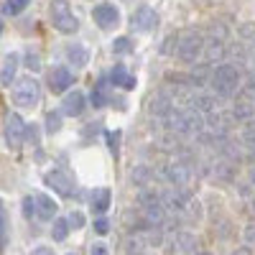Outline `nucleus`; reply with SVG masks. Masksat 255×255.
I'll return each instance as SVG.
<instances>
[{
    "label": "nucleus",
    "instance_id": "6e6552de",
    "mask_svg": "<svg viewBox=\"0 0 255 255\" xmlns=\"http://www.w3.org/2000/svg\"><path fill=\"white\" fill-rule=\"evenodd\" d=\"M46 184L56 191V194H61V197H69L72 191H74V181H72V176H69V174H64V171H59V168H51V171L46 174Z\"/></svg>",
    "mask_w": 255,
    "mask_h": 255
},
{
    "label": "nucleus",
    "instance_id": "c756f323",
    "mask_svg": "<svg viewBox=\"0 0 255 255\" xmlns=\"http://www.w3.org/2000/svg\"><path fill=\"white\" fill-rule=\"evenodd\" d=\"M245 240H248V245H255V225L245 227Z\"/></svg>",
    "mask_w": 255,
    "mask_h": 255
},
{
    "label": "nucleus",
    "instance_id": "2eb2a0df",
    "mask_svg": "<svg viewBox=\"0 0 255 255\" xmlns=\"http://www.w3.org/2000/svg\"><path fill=\"white\" fill-rule=\"evenodd\" d=\"M90 204H92V209L95 212H108L110 209V204H113V191L110 189H95L92 194H90Z\"/></svg>",
    "mask_w": 255,
    "mask_h": 255
},
{
    "label": "nucleus",
    "instance_id": "f257e3e1",
    "mask_svg": "<svg viewBox=\"0 0 255 255\" xmlns=\"http://www.w3.org/2000/svg\"><path fill=\"white\" fill-rule=\"evenodd\" d=\"M209 84L220 97H232L240 87V72L235 64H217L212 69V77H209Z\"/></svg>",
    "mask_w": 255,
    "mask_h": 255
},
{
    "label": "nucleus",
    "instance_id": "cd10ccee",
    "mask_svg": "<svg viewBox=\"0 0 255 255\" xmlns=\"http://www.w3.org/2000/svg\"><path fill=\"white\" fill-rule=\"evenodd\" d=\"M105 138H108V145H110V151L118 156V140H120V133H105Z\"/></svg>",
    "mask_w": 255,
    "mask_h": 255
},
{
    "label": "nucleus",
    "instance_id": "a211bd4d",
    "mask_svg": "<svg viewBox=\"0 0 255 255\" xmlns=\"http://www.w3.org/2000/svg\"><path fill=\"white\" fill-rule=\"evenodd\" d=\"M69 230H72V222H69V217L67 220H54L51 222V240L54 243H64L67 240V235H69Z\"/></svg>",
    "mask_w": 255,
    "mask_h": 255
},
{
    "label": "nucleus",
    "instance_id": "dca6fc26",
    "mask_svg": "<svg viewBox=\"0 0 255 255\" xmlns=\"http://www.w3.org/2000/svg\"><path fill=\"white\" fill-rule=\"evenodd\" d=\"M15 69H18V54H5L3 69H0V82H3V87H10V82H15Z\"/></svg>",
    "mask_w": 255,
    "mask_h": 255
},
{
    "label": "nucleus",
    "instance_id": "4be33fe9",
    "mask_svg": "<svg viewBox=\"0 0 255 255\" xmlns=\"http://www.w3.org/2000/svg\"><path fill=\"white\" fill-rule=\"evenodd\" d=\"M130 51H133V41L128 38V36H118L113 41V54L123 56V54H130Z\"/></svg>",
    "mask_w": 255,
    "mask_h": 255
},
{
    "label": "nucleus",
    "instance_id": "9d476101",
    "mask_svg": "<svg viewBox=\"0 0 255 255\" xmlns=\"http://www.w3.org/2000/svg\"><path fill=\"white\" fill-rule=\"evenodd\" d=\"M84 108H87V97H84L79 90H72L67 97L61 100V113H64V115H69V118L82 115Z\"/></svg>",
    "mask_w": 255,
    "mask_h": 255
},
{
    "label": "nucleus",
    "instance_id": "f03ea898",
    "mask_svg": "<svg viewBox=\"0 0 255 255\" xmlns=\"http://www.w3.org/2000/svg\"><path fill=\"white\" fill-rule=\"evenodd\" d=\"M13 102L18 105V108H36V105L41 102V87H38V82L33 77H23V79H18L13 84Z\"/></svg>",
    "mask_w": 255,
    "mask_h": 255
},
{
    "label": "nucleus",
    "instance_id": "bb28decb",
    "mask_svg": "<svg viewBox=\"0 0 255 255\" xmlns=\"http://www.w3.org/2000/svg\"><path fill=\"white\" fill-rule=\"evenodd\" d=\"M92 225H95V232H97V235H108V232H110V222H108V220H105V217H100V220H95Z\"/></svg>",
    "mask_w": 255,
    "mask_h": 255
},
{
    "label": "nucleus",
    "instance_id": "ddd939ff",
    "mask_svg": "<svg viewBox=\"0 0 255 255\" xmlns=\"http://www.w3.org/2000/svg\"><path fill=\"white\" fill-rule=\"evenodd\" d=\"M110 84L108 79H97V84L92 87V95H90V102H92V108H105L108 102H113L110 97Z\"/></svg>",
    "mask_w": 255,
    "mask_h": 255
},
{
    "label": "nucleus",
    "instance_id": "7c9ffc66",
    "mask_svg": "<svg viewBox=\"0 0 255 255\" xmlns=\"http://www.w3.org/2000/svg\"><path fill=\"white\" fill-rule=\"evenodd\" d=\"M92 253L95 255H105V253H108V248H105V243H95L92 245Z\"/></svg>",
    "mask_w": 255,
    "mask_h": 255
},
{
    "label": "nucleus",
    "instance_id": "aec40b11",
    "mask_svg": "<svg viewBox=\"0 0 255 255\" xmlns=\"http://www.w3.org/2000/svg\"><path fill=\"white\" fill-rule=\"evenodd\" d=\"M10 243V217H8V209L3 207L0 209V248H8Z\"/></svg>",
    "mask_w": 255,
    "mask_h": 255
},
{
    "label": "nucleus",
    "instance_id": "20e7f679",
    "mask_svg": "<svg viewBox=\"0 0 255 255\" xmlns=\"http://www.w3.org/2000/svg\"><path fill=\"white\" fill-rule=\"evenodd\" d=\"M204 44H207V41H204L199 33L189 31V33H184V36L176 41V56H179L181 61L191 64V61H197V59L204 54Z\"/></svg>",
    "mask_w": 255,
    "mask_h": 255
},
{
    "label": "nucleus",
    "instance_id": "7ed1b4c3",
    "mask_svg": "<svg viewBox=\"0 0 255 255\" xmlns=\"http://www.w3.org/2000/svg\"><path fill=\"white\" fill-rule=\"evenodd\" d=\"M51 26L59 33H74L79 28V20L72 13V5L67 0H54L51 3Z\"/></svg>",
    "mask_w": 255,
    "mask_h": 255
},
{
    "label": "nucleus",
    "instance_id": "393cba45",
    "mask_svg": "<svg viewBox=\"0 0 255 255\" xmlns=\"http://www.w3.org/2000/svg\"><path fill=\"white\" fill-rule=\"evenodd\" d=\"M23 64H26V67H28L31 72H38V69H41V59H38V54H36V51H28Z\"/></svg>",
    "mask_w": 255,
    "mask_h": 255
},
{
    "label": "nucleus",
    "instance_id": "39448f33",
    "mask_svg": "<svg viewBox=\"0 0 255 255\" xmlns=\"http://www.w3.org/2000/svg\"><path fill=\"white\" fill-rule=\"evenodd\" d=\"M26 133H28V128H26V123H23V120H20V115H15V113L5 115L3 138H5V145H8V148H18L20 143H23Z\"/></svg>",
    "mask_w": 255,
    "mask_h": 255
},
{
    "label": "nucleus",
    "instance_id": "9b49d317",
    "mask_svg": "<svg viewBox=\"0 0 255 255\" xmlns=\"http://www.w3.org/2000/svg\"><path fill=\"white\" fill-rule=\"evenodd\" d=\"M56 202L49 197V194H36V217L38 220H44V222H49V220H54L56 217Z\"/></svg>",
    "mask_w": 255,
    "mask_h": 255
},
{
    "label": "nucleus",
    "instance_id": "0eeeda50",
    "mask_svg": "<svg viewBox=\"0 0 255 255\" xmlns=\"http://www.w3.org/2000/svg\"><path fill=\"white\" fill-rule=\"evenodd\" d=\"M156 23H158V15H156L153 8H148V5H140V8L133 13V18H130V26H133V31H138V33L153 31Z\"/></svg>",
    "mask_w": 255,
    "mask_h": 255
},
{
    "label": "nucleus",
    "instance_id": "412c9836",
    "mask_svg": "<svg viewBox=\"0 0 255 255\" xmlns=\"http://www.w3.org/2000/svg\"><path fill=\"white\" fill-rule=\"evenodd\" d=\"M28 5H31V0H5L3 13H5V15H20Z\"/></svg>",
    "mask_w": 255,
    "mask_h": 255
},
{
    "label": "nucleus",
    "instance_id": "4468645a",
    "mask_svg": "<svg viewBox=\"0 0 255 255\" xmlns=\"http://www.w3.org/2000/svg\"><path fill=\"white\" fill-rule=\"evenodd\" d=\"M110 82H113V87H123V90H133L135 87V77L128 74L125 64H115V67L110 69Z\"/></svg>",
    "mask_w": 255,
    "mask_h": 255
},
{
    "label": "nucleus",
    "instance_id": "f8f14e48",
    "mask_svg": "<svg viewBox=\"0 0 255 255\" xmlns=\"http://www.w3.org/2000/svg\"><path fill=\"white\" fill-rule=\"evenodd\" d=\"M171 250L174 253H197L199 243L191 232H176V235L171 238Z\"/></svg>",
    "mask_w": 255,
    "mask_h": 255
},
{
    "label": "nucleus",
    "instance_id": "1a4fd4ad",
    "mask_svg": "<svg viewBox=\"0 0 255 255\" xmlns=\"http://www.w3.org/2000/svg\"><path fill=\"white\" fill-rule=\"evenodd\" d=\"M72 87V72L67 67H54L49 72V90L54 95H61V92H67Z\"/></svg>",
    "mask_w": 255,
    "mask_h": 255
},
{
    "label": "nucleus",
    "instance_id": "423d86ee",
    "mask_svg": "<svg viewBox=\"0 0 255 255\" xmlns=\"http://www.w3.org/2000/svg\"><path fill=\"white\" fill-rule=\"evenodd\" d=\"M92 20L102 31H113L120 23V10L113 3H100V5L92 8Z\"/></svg>",
    "mask_w": 255,
    "mask_h": 255
},
{
    "label": "nucleus",
    "instance_id": "a878e982",
    "mask_svg": "<svg viewBox=\"0 0 255 255\" xmlns=\"http://www.w3.org/2000/svg\"><path fill=\"white\" fill-rule=\"evenodd\" d=\"M23 215H26L28 220L36 215V197H26V199H23Z\"/></svg>",
    "mask_w": 255,
    "mask_h": 255
},
{
    "label": "nucleus",
    "instance_id": "f3484780",
    "mask_svg": "<svg viewBox=\"0 0 255 255\" xmlns=\"http://www.w3.org/2000/svg\"><path fill=\"white\" fill-rule=\"evenodd\" d=\"M168 179H171V184L176 186V189H181V186H186V181H189V168L184 166V163H174V166H168Z\"/></svg>",
    "mask_w": 255,
    "mask_h": 255
},
{
    "label": "nucleus",
    "instance_id": "5701e85b",
    "mask_svg": "<svg viewBox=\"0 0 255 255\" xmlns=\"http://www.w3.org/2000/svg\"><path fill=\"white\" fill-rule=\"evenodd\" d=\"M222 54H225V49H222V41H220V38H215V41H209V49H207V56H209L212 61H220V59H222Z\"/></svg>",
    "mask_w": 255,
    "mask_h": 255
},
{
    "label": "nucleus",
    "instance_id": "b1692460",
    "mask_svg": "<svg viewBox=\"0 0 255 255\" xmlns=\"http://www.w3.org/2000/svg\"><path fill=\"white\" fill-rule=\"evenodd\" d=\"M59 128H61V115L59 113H49L46 115V133L54 135V133H59Z\"/></svg>",
    "mask_w": 255,
    "mask_h": 255
},
{
    "label": "nucleus",
    "instance_id": "c85d7f7f",
    "mask_svg": "<svg viewBox=\"0 0 255 255\" xmlns=\"http://www.w3.org/2000/svg\"><path fill=\"white\" fill-rule=\"evenodd\" d=\"M69 222H72V227H74V230H79V227H84V215L74 209L72 215H69Z\"/></svg>",
    "mask_w": 255,
    "mask_h": 255
},
{
    "label": "nucleus",
    "instance_id": "6ab92c4d",
    "mask_svg": "<svg viewBox=\"0 0 255 255\" xmlns=\"http://www.w3.org/2000/svg\"><path fill=\"white\" fill-rule=\"evenodd\" d=\"M67 59L74 64V67H84V64L90 61V54H87V49H84V46L72 44V46L67 49Z\"/></svg>",
    "mask_w": 255,
    "mask_h": 255
},
{
    "label": "nucleus",
    "instance_id": "2f4dec72",
    "mask_svg": "<svg viewBox=\"0 0 255 255\" xmlns=\"http://www.w3.org/2000/svg\"><path fill=\"white\" fill-rule=\"evenodd\" d=\"M33 253H36V255H49V253H51V250H49V248H36V250H33Z\"/></svg>",
    "mask_w": 255,
    "mask_h": 255
}]
</instances>
